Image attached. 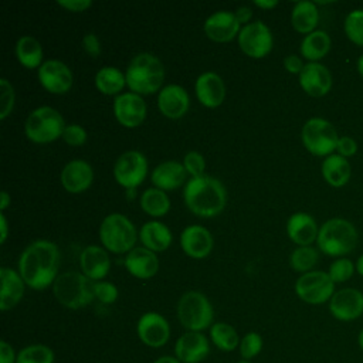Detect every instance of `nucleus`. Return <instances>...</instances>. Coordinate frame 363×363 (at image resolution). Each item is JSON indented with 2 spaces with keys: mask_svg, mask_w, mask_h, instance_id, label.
<instances>
[{
  "mask_svg": "<svg viewBox=\"0 0 363 363\" xmlns=\"http://www.w3.org/2000/svg\"><path fill=\"white\" fill-rule=\"evenodd\" d=\"M60 251L57 244L48 240H35L18 258V274L27 286L43 291L52 286L58 272Z\"/></svg>",
  "mask_w": 363,
  "mask_h": 363,
  "instance_id": "nucleus-1",
  "label": "nucleus"
},
{
  "mask_svg": "<svg viewBox=\"0 0 363 363\" xmlns=\"http://www.w3.org/2000/svg\"><path fill=\"white\" fill-rule=\"evenodd\" d=\"M183 199L187 208L203 218L218 216L227 204L224 184L213 176L191 177L183 189Z\"/></svg>",
  "mask_w": 363,
  "mask_h": 363,
  "instance_id": "nucleus-2",
  "label": "nucleus"
},
{
  "mask_svg": "<svg viewBox=\"0 0 363 363\" xmlns=\"http://www.w3.org/2000/svg\"><path fill=\"white\" fill-rule=\"evenodd\" d=\"M359 244L356 225L342 217H333L319 225L316 248L328 257L342 258L353 252Z\"/></svg>",
  "mask_w": 363,
  "mask_h": 363,
  "instance_id": "nucleus-3",
  "label": "nucleus"
},
{
  "mask_svg": "<svg viewBox=\"0 0 363 363\" xmlns=\"http://www.w3.org/2000/svg\"><path fill=\"white\" fill-rule=\"evenodd\" d=\"M125 77L130 92L138 95H152L162 89L164 67L155 54L140 52L130 60Z\"/></svg>",
  "mask_w": 363,
  "mask_h": 363,
  "instance_id": "nucleus-4",
  "label": "nucleus"
},
{
  "mask_svg": "<svg viewBox=\"0 0 363 363\" xmlns=\"http://www.w3.org/2000/svg\"><path fill=\"white\" fill-rule=\"evenodd\" d=\"M52 294L62 306L81 309L95 299L94 281L75 271L62 272L52 284Z\"/></svg>",
  "mask_w": 363,
  "mask_h": 363,
  "instance_id": "nucleus-5",
  "label": "nucleus"
},
{
  "mask_svg": "<svg viewBox=\"0 0 363 363\" xmlns=\"http://www.w3.org/2000/svg\"><path fill=\"white\" fill-rule=\"evenodd\" d=\"M133 223L121 213L108 214L99 225V240L105 250L113 254H128L136 244Z\"/></svg>",
  "mask_w": 363,
  "mask_h": 363,
  "instance_id": "nucleus-6",
  "label": "nucleus"
},
{
  "mask_svg": "<svg viewBox=\"0 0 363 363\" xmlns=\"http://www.w3.org/2000/svg\"><path fill=\"white\" fill-rule=\"evenodd\" d=\"M214 318L208 298L199 291H187L177 302V319L187 332H201L211 328Z\"/></svg>",
  "mask_w": 363,
  "mask_h": 363,
  "instance_id": "nucleus-7",
  "label": "nucleus"
},
{
  "mask_svg": "<svg viewBox=\"0 0 363 363\" xmlns=\"http://www.w3.org/2000/svg\"><path fill=\"white\" fill-rule=\"evenodd\" d=\"M301 140L311 155L326 157L336 152L339 135L330 121L313 116L303 123L301 129Z\"/></svg>",
  "mask_w": 363,
  "mask_h": 363,
  "instance_id": "nucleus-8",
  "label": "nucleus"
},
{
  "mask_svg": "<svg viewBox=\"0 0 363 363\" xmlns=\"http://www.w3.org/2000/svg\"><path fill=\"white\" fill-rule=\"evenodd\" d=\"M65 122L61 113L51 106L34 109L24 125L26 136L34 143H50L62 136Z\"/></svg>",
  "mask_w": 363,
  "mask_h": 363,
  "instance_id": "nucleus-9",
  "label": "nucleus"
},
{
  "mask_svg": "<svg viewBox=\"0 0 363 363\" xmlns=\"http://www.w3.org/2000/svg\"><path fill=\"white\" fill-rule=\"evenodd\" d=\"M335 282L325 271L313 269L301 277L295 282V294L301 301L309 305H322L329 302L335 294Z\"/></svg>",
  "mask_w": 363,
  "mask_h": 363,
  "instance_id": "nucleus-10",
  "label": "nucleus"
},
{
  "mask_svg": "<svg viewBox=\"0 0 363 363\" xmlns=\"http://www.w3.org/2000/svg\"><path fill=\"white\" fill-rule=\"evenodd\" d=\"M147 159L139 150L123 152L113 164V177L125 189H136L147 176Z\"/></svg>",
  "mask_w": 363,
  "mask_h": 363,
  "instance_id": "nucleus-11",
  "label": "nucleus"
},
{
  "mask_svg": "<svg viewBox=\"0 0 363 363\" xmlns=\"http://www.w3.org/2000/svg\"><path fill=\"white\" fill-rule=\"evenodd\" d=\"M238 45L245 55L251 58H262L272 50L274 37L269 27L258 20L240 30Z\"/></svg>",
  "mask_w": 363,
  "mask_h": 363,
  "instance_id": "nucleus-12",
  "label": "nucleus"
},
{
  "mask_svg": "<svg viewBox=\"0 0 363 363\" xmlns=\"http://www.w3.org/2000/svg\"><path fill=\"white\" fill-rule=\"evenodd\" d=\"M41 86L50 94L62 95L72 86V72L69 67L60 60H45L37 71Z\"/></svg>",
  "mask_w": 363,
  "mask_h": 363,
  "instance_id": "nucleus-13",
  "label": "nucleus"
},
{
  "mask_svg": "<svg viewBox=\"0 0 363 363\" xmlns=\"http://www.w3.org/2000/svg\"><path fill=\"white\" fill-rule=\"evenodd\" d=\"M330 315L340 322H352L363 315V292L356 288L335 291L329 301Z\"/></svg>",
  "mask_w": 363,
  "mask_h": 363,
  "instance_id": "nucleus-14",
  "label": "nucleus"
},
{
  "mask_svg": "<svg viewBox=\"0 0 363 363\" xmlns=\"http://www.w3.org/2000/svg\"><path fill=\"white\" fill-rule=\"evenodd\" d=\"M147 113L146 102L142 95L135 92H123L113 99V115L116 121L125 128L139 126Z\"/></svg>",
  "mask_w": 363,
  "mask_h": 363,
  "instance_id": "nucleus-15",
  "label": "nucleus"
},
{
  "mask_svg": "<svg viewBox=\"0 0 363 363\" xmlns=\"http://www.w3.org/2000/svg\"><path fill=\"white\" fill-rule=\"evenodd\" d=\"M136 333L142 343L157 349L167 343L170 337V325L160 313L146 312L136 323Z\"/></svg>",
  "mask_w": 363,
  "mask_h": 363,
  "instance_id": "nucleus-16",
  "label": "nucleus"
},
{
  "mask_svg": "<svg viewBox=\"0 0 363 363\" xmlns=\"http://www.w3.org/2000/svg\"><path fill=\"white\" fill-rule=\"evenodd\" d=\"M298 77L302 91L313 98L328 95L333 85L332 72L322 62H306Z\"/></svg>",
  "mask_w": 363,
  "mask_h": 363,
  "instance_id": "nucleus-17",
  "label": "nucleus"
},
{
  "mask_svg": "<svg viewBox=\"0 0 363 363\" xmlns=\"http://www.w3.org/2000/svg\"><path fill=\"white\" fill-rule=\"evenodd\" d=\"M203 28L206 35L216 43L231 41L234 37H238L241 30L234 11L227 10H218L210 14L204 21Z\"/></svg>",
  "mask_w": 363,
  "mask_h": 363,
  "instance_id": "nucleus-18",
  "label": "nucleus"
},
{
  "mask_svg": "<svg viewBox=\"0 0 363 363\" xmlns=\"http://www.w3.org/2000/svg\"><path fill=\"white\" fill-rule=\"evenodd\" d=\"M210 353V342L201 332H186L174 345V354L182 363H200Z\"/></svg>",
  "mask_w": 363,
  "mask_h": 363,
  "instance_id": "nucleus-19",
  "label": "nucleus"
},
{
  "mask_svg": "<svg viewBox=\"0 0 363 363\" xmlns=\"http://www.w3.org/2000/svg\"><path fill=\"white\" fill-rule=\"evenodd\" d=\"M190 98L187 91L177 84L164 85L157 95V108L169 119H179L189 111Z\"/></svg>",
  "mask_w": 363,
  "mask_h": 363,
  "instance_id": "nucleus-20",
  "label": "nucleus"
},
{
  "mask_svg": "<svg viewBox=\"0 0 363 363\" xmlns=\"http://www.w3.org/2000/svg\"><path fill=\"white\" fill-rule=\"evenodd\" d=\"M213 235L211 233L199 224H191L183 228L180 234V247L186 255L201 259L207 257L213 250Z\"/></svg>",
  "mask_w": 363,
  "mask_h": 363,
  "instance_id": "nucleus-21",
  "label": "nucleus"
},
{
  "mask_svg": "<svg viewBox=\"0 0 363 363\" xmlns=\"http://www.w3.org/2000/svg\"><path fill=\"white\" fill-rule=\"evenodd\" d=\"M194 91L199 102L206 108H217L224 102L225 85L223 78L213 72L206 71L200 74L194 82Z\"/></svg>",
  "mask_w": 363,
  "mask_h": 363,
  "instance_id": "nucleus-22",
  "label": "nucleus"
},
{
  "mask_svg": "<svg viewBox=\"0 0 363 363\" xmlns=\"http://www.w3.org/2000/svg\"><path fill=\"white\" fill-rule=\"evenodd\" d=\"M94 182L92 166L82 159L69 160L61 170V184L72 194L85 191Z\"/></svg>",
  "mask_w": 363,
  "mask_h": 363,
  "instance_id": "nucleus-23",
  "label": "nucleus"
},
{
  "mask_svg": "<svg viewBox=\"0 0 363 363\" xmlns=\"http://www.w3.org/2000/svg\"><path fill=\"white\" fill-rule=\"evenodd\" d=\"M319 225L316 220L305 211H296L289 216L286 221V234L298 247L312 245L316 242Z\"/></svg>",
  "mask_w": 363,
  "mask_h": 363,
  "instance_id": "nucleus-24",
  "label": "nucleus"
},
{
  "mask_svg": "<svg viewBox=\"0 0 363 363\" xmlns=\"http://www.w3.org/2000/svg\"><path fill=\"white\" fill-rule=\"evenodd\" d=\"M82 274L91 281H102L111 268V259L105 248L99 245H86L79 254Z\"/></svg>",
  "mask_w": 363,
  "mask_h": 363,
  "instance_id": "nucleus-25",
  "label": "nucleus"
},
{
  "mask_svg": "<svg viewBox=\"0 0 363 363\" xmlns=\"http://www.w3.org/2000/svg\"><path fill=\"white\" fill-rule=\"evenodd\" d=\"M125 268L135 278L149 279L157 274L159 259L156 252L145 247H135L125 257Z\"/></svg>",
  "mask_w": 363,
  "mask_h": 363,
  "instance_id": "nucleus-26",
  "label": "nucleus"
},
{
  "mask_svg": "<svg viewBox=\"0 0 363 363\" xmlns=\"http://www.w3.org/2000/svg\"><path fill=\"white\" fill-rule=\"evenodd\" d=\"M187 172L183 163L177 160H166L159 163L150 174V180L155 187L166 191L179 189L182 184H186Z\"/></svg>",
  "mask_w": 363,
  "mask_h": 363,
  "instance_id": "nucleus-27",
  "label": "nucleus"
},
{
  "mask_svg": "<svg viewBox=\"0 0 363 363\" xmlns=\"http://www.w3.org/2000/svg\"><path fill=\"white\" fill-rule=\"evenodd\" d=\"M0 309L3 312L13 309L24 295L26 282L23 281L21 275L7 267L0 268Z\"/></svg>",
  "mask_w": 363,
  "mask_h": 363,
  "instance_id": "nucleus-28",
  "label": "nucleus"
},
{
  "mask_svg": "<svg viewBox=\"0 0 363 363\" xmlns=\"http://www.w3.org/2000/svg\"><path fill=\"white\" fill-rule=\"evenodd\" d=\"M320 173L323 180L335 189L343 187L349 183L350 176H352V166L349 159L332 153L326 157H323L322 164H320Z\"/></svg>",
  "mask_w": 363,
  "mask_h": 363,
  "instance_id": "nucleus-29",
  "label": "nucleus"
},
{
  "mask_svg": "<svg viewBox=\"0 0 363 363\" xmlns=\"http://www.w3.org/2000/svg\"><path fill=\"white\" fill-rule=\"evenodd\" d=\"M139 240L142 241L145 248L153 252H162L170 247L173 235L170 228L164 223L152 220L140 227Z\"/></svg>",
  "mask_w": 363,
  "mask_h": 363,
  "instance_id": "nucleus-30",
  "label": "nucleus"
},
{
  "mask_svg": "<svg viewBox=\"0 0 363 363\" xmlns=\"http://www.w3.org/2000/svg\"><path fill=\"white\" fill-rule=\"evenodd\" d=\"M319 23V9L315 1L301 0L295 3L291 11V24L295 31L309 34L316 30Z\"/></svg>",
  "mask_w": 363,
  "mask_h": 363,
  "instance_id": "nucleus-31",
  "label": "nucleus"
},
{
  "mask_svg": "<svg viewBox=\"0 0 363 363\" xmlns=\"http://www.w3.org/2000/svg\"><path fill=\"white\" fill-rule=\"evenodd\" d=\"M332 47V40L325 30H315L306 34L299 45L301 55L308 62H320L328 55Z\"/></svg>",
  "mask_w": 363,
  "mask_h": 363,
  "instance_id": "nucleus-32",
  "label": "nucleus"
},
{
  "mask_svg": "<svg viewBox=\"0 0 363 363\" xmlns=\"http://www.w3.org/2000/svg\"><path fill=\"white\" fill-rule=\"evenodd\" d=\"M16 57L18 60V62L28 68V69H34V68H40L43 61V47L38 43L37 38L31 37V35H23L17 40L16 43Z\"/></svg>",
  "mask_w": 363,
  "mask_h": 363,
  "instance_id": "nucleus-33",
  "label": "nucleus"
},
{
  "mask_svg": "<svg viewBox=\"0 0 363 363\" xmlns=\"http://www.w3.org/2000/svg\"><path fill=\"white\" fill-rule=\"evenodd\" d=\"M126 85L125 72L119 68L106 65L95 74V86L104 95H119Z\"/></svg>",
  "mask_w": 363,
  "mask_h": 363,
  "instance_id": "nucleus-34",
  "label": "nucleus"
},
{
  "mask_svg": "<svg viewBox=\"0 0 363 363\" xmlns=\"http://www.w3.org/2000/svg\"><path fill=\"white\" fill-rule=\"evenodd\" d=\"M140 207L146 214L152 217H163L170 210V199L163 190L150 187L142 193Z\"/></svg>",
  "mask_w": 363,
  "mask_h": 363,
  "instance_id": "nucleus-35",
  "label": "nucleus"
},
{
  "mask_svg": "<svg viewBox=\"0 0 363 363\" xmlns=\"http://www.w3.org/2000/svg\"><path fill=\"white\" fill-rule=\"evenodd\" d=\"M210 339L216 345V347L223 352L235 350L240 346L241 340L237 330L225 322H216L211 325Z\"/></svg>",
  "mask_w": 363,
  "mask_h": 363,
  "instance_id": "nucleus-36",
  "label": "nucleus"
},
{
  "mask_svg": "<svg viewBox=\"0 0 363 363\" xmlns=\"http://www.w3.org/2000/svg\"><path fill=\"white\" fill-rule=\"evenodd\" d=\"M319 261V250L313 245L296 247L289 255V265L296 272L313 271V267Z\"/></svg>",
  "mask_w": 363,
  "mask_h": 363,
  "instance_id": "nucleus-37",
  "label": "nucleus"
},
{
  "mask_svg": "<svg viewBox=\"0 0 363 363\" xmlns=\"http://www.w3.org/2000/svg\"><path fill=\"white\" fill-rule=\"evenodd\" d=\"M16 363H54V352L47 345H28L17 353Z\"/></svg>",
  "mask_w": 363,
  "mask_h": 363,
  "instance_id": "nucleus-38",
  "label": "nucleus"
},
{
  "mask_svg": "<svg viewBox=\"0 0 363 363\" xmlns=\"http://www.w3.org/2000/svg\"><path fill=\"white\" fill-rule=\"evenodd\" d=\"M343 31L352 44L363 47V9H354L346 14Z\"/></svg>",
  "mask_w": 363,
  "mask_h": 363,
  "instance_id": "nucleus-39",
  "label": "nucleus"
},
{
  "mask_svg": "<svg viewBox=\"0 0 363 363\" xmlns=\"http://www.w3.org/2000/svg\"><path fill=\"white\" fill-rule=\"evenodd\" d=\"M356 272V267L354 262L352 259H349L347 257H342V258H335L328 269V274L330 277V279L335 284H342L349 281L353 274Z\"/></svg>",
  "mask_w": 363,
  "mask_h": 363,
  "instance_id": "nucleus-40",
  "label": "nucleus"
},
{
  "mask_svg": "<svg viewBox=\"0 0 363 363\" xmlns=\"http://www.w3.org/2000/svg\"><path fill=\"white\" fill-rule=\"evenodd\" d=\"M240 354L244 360L254 359L262 350V337L257 332L245 333L240 340Z\"/></svg>",
  "mask_w": 363,
  "mask_h": 363,
  "instance_id": "nucleus-41",
  "label": "nucleus"
},
{
  "mask_svg": "<svg viewBox=\"0 0 363 363\" xmlns=\"http://www.w3.org/2000/svg\"><path fill=\"white\" fill-rule=\"evenodd\" d=\"M14 88L7 78H0V119L4 121L14 108Z\"/></svg>",
  "mask_w": 363,
  "mask_h": 363,
  "instance_id": "nucleus-42",
  "label": "nucleus"
},
{
  "mask_svg": "<svg viewBox=\"0 0 363 363\" xmlns=\"http://www.w3.org/2000/svg\"><path fill=\"white\" fill-rule=\"evenodd\" d=\"M183 166L186 169V172L191 176V177H200L204 176V169H206V160L203 157L201 153L199 152H187L183 157Z\"/></svg>",
  "mask_w": 363,
  "mask_h": 363,
  "instance_id": "nucleus-43",
  "label": "nucleus"
},
{
  "mask_svg": "<svg viewBox=\"0 0 363 363\" xmlns=\"http://www.w3.org/2000/svg\"><path fill=\"white\" fill-rule=\"evenodd\" d=\"M94 295L102 303H113L118 299V288L108 281H96L94 282Z\"/></svg>",
  "mask_w": 363,
  "mask_h": 363,
  "instance_id": "nucleus-44",
  "label": "nucleus"
},
{
  "mask_svg": "<svg viewBox=\"0 0 363 363\" xmlns=\"http://www.w3.org/2000/svg\"><path fill=\"white\" fill-rule=\"evenodd\" d=\"M61 139L69 146H82L86 142V130L78 123H69L65 126Z\"/></svg>",
  "mask_w": 363,
  "mask_h": 363,
  "instance_id": "nucleus-45",
  "label": "nucleus"
},
{
  "mask_svg": "<svg viewBox=\"0 0 363 363\" xmlns=\"http://www.w3.org/2000/svg\"><path fill=\"white\" fill-rule=\"evenodd\" d=\"M359 150V145L356 142L354 138L352 136H339V140H337V145H336V152L337 155L349 159L352 156H354Z\"/></svg>",
  "mask_w": 363,
  "mask_h": 363,
  "instance_id": "nucleus-46",
  "label": "nucleus"
},
{
  "mask_svg": "<svg viewBox=\"0 0 363 363\" xmlns=\"http://www.w3.org/2000/svg\"><path fill=\"white\" fill-rule=\"evenodd\" d=\"M82 47L85 52L94 58H96L101 54V43L96 34L94 33H86L82 38Z\"/></svg>",
  "mask_w": 363,
  "mask_h": 363,
  "instance_id": "nucleus-47",
  "label": "nucleus"
},
{
  "mask_svg": "<svg viewBox=\"0 0 363 363\" xmlns=\"http://www.w3.org/2000/svg\"><path fill=\"white\" fill-rule=\"evenodd\" d=\"M57 3H58V6L64 7L68 11H72V13L85 11L86 9H89L92 6L91 0H58Z\"/></svg>",
  "mask_w": 363,
  "mask_h": 363,
  "instance_id": "nucleus-48",
  "label": "nucleus"
},
{
  "mask_svg": "<svg viewBox=\"0 0 363 363\" xmlns=\"http://www.w3.org/2000/svg\"><path fill=\"white\" fill-rule=\"evenodd\" d=\"M305 64L302 61V58L296 54H288L285 58H284V68L291 72V74H301V71L303 69Z\"/></svg>",
  "mask_w": 363,
  "mask_h": 363,
  "instance_id": "nucleus-49",
  "label": "nucleus"
},
{
  "mask_svg": "<svg viewBox=\"0 0 363 363\" xmlns=\"http://www.w3.org/2000/svg\"><path fill=\"white\" fill-rule=\"evenodd\" d=\"M17 354L10 343L6 340L0 342V363H16Z\"/></svg>",
  "mask_w": 363,
  "mask_h": 363,
  "instance_id": "nucleus-50",
  "label": "nucleus"
},
{
  "mask_svg": "<svg viewBox=\"0 0 363 363\" xmlns=\"http://www.w3.org/2000/svg\"><path fill=\"white\" fill-rule=\"evenodd\" d=\"M234 14H235V17H237L240 24H245L247 26V24H250V20L252 17V10L248 6H240V7L235 9Z\"/></svg>",
  "mask_w": 363,
  "mask_h": 363,
  "instance_id": "nucleus-51",
  "label": "nucleus"
},
{
  "mask_svg": "<svg viewBox=\"0 0 363 363\" xmlns=\"http://www.w3.org/2000/svg\"><path fill=\"white\" fill-rule=\"evenodd\" d=\"M0 228H1V238L0 242L4 244L7 240V234H9V225H7V220L4 213H0Z\"/></svg>",
  "mask_w": 363,
  "mask_h": 363,
  "instance_id": "nucleus-52",
  "label": "nucleus"
},
{
  "mask_svg": "<svg viewBox=\"0 0 363 363\" xmlns=\"http://www.w3.org/2000/svg\"><path fill=\"white\" fill-rule=\"evenodd\" d=\"M254 4L259 9H264V10H271L274 7L278 6V0H255Z\"/></svg>",
  "mask_w": 363,
  "mask_h": 363,
  "instance_id": "nucleus-53",
  "label": "nucleus"
},
{
  "mask_svg": "<svg viewBox=\"0 0 363 363\" xmlns=\"http://www.w3.org/2000/svg\"><path fill=\"white\" fill-rule=\"evenodd\" d=\"M10 204H11V197H10V194H9L6 190H3V191L0 193V211L4 213V210H6Z\"/></svg>",
  "mask_w": 363,
  "mask_h": 363,
  "instance_id": "nucleus-54",
  "label": "nucleus"
},
{
  "mask_svg": "<svg viewBox=\"0 0 363 363\" xmlns=\"http://www.w3.org/2000/svg\"><path fill=\"white\" fill-rule=\"evenodd\" d=\"M153 363H182L176 356H162L159 359H156Z\"/></svg>",
  "mask_w": 363,
  "mask_h": 363,
  "instance_id": "nucleus-55",
  "label": "nucleus"
},
{
  "mask_svg": "<svg viewBox=\"0 0 363 363\" xmlns=\"http://www.w3.org/2000/svg\"><path fill=\"white\" fill-rule=\"evenodd\" d=\"M354 267H356V272L363 277V254H360L354 262Z\"/></svg>",
  "mask_w": 363,
  "mask_h": 363,
  "instance_id": "nucleus-56",
  "label": "nucleus"
},
{
  "mask_svg": "<svg viewBox=\"0 0 363 363\" xmlns=\"http://www.w3.org/2000/svg\"><path fill=\"white\" fill-rule=\"evenodd\" d=\"M356 69L359 72V75L363 78V54H360L357 57V61H356Z\"/></svg>",
  "mask_w": 363,
  "mask_h": 363,
  "instance_id": "nucleus-57",
  "label": "nucleus"
},
{
  "mask_svg": "<svg viewBox=\"0 0 363 363\" xmlns=\"http://www.w3.org/2000/svg\"><path fill=\"white\" fill-rule=\"evenodd\" d=\"M357 343H359L360 349L363 350V328L360 329V332H359V335H357Z\"/></svg>",
  "mask_w": 363,
  "mask_h": 363,
  "instance_id": "nucleus-58",
  "label": "nucleus"
},
{
  "mask_svg": "<svg viewBox=\"0 0 363 363\" xmlns=\"http://www.w3.org/2000/svg\"><path fill=\"white\" fill-rule=\"evenodd\" d=\"M237 363H251V362H248V360H241V362H237Z\"/></svg>",
  "mask_w": 363,
  "mask_h": 363,
  "instance_id": "nucleus-59",
  "label": "nucleus"
}]
</instances>
